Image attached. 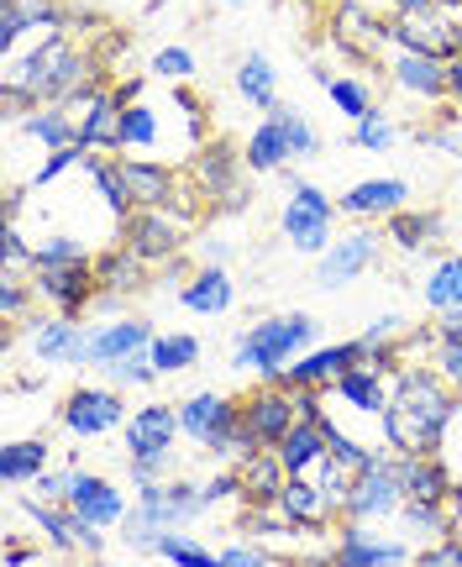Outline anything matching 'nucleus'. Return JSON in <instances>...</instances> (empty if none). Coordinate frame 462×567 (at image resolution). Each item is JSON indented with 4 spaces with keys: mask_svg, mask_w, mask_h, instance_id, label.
<instances>
[{
    "mask_svg": "<svg viewBox=\"0 0 462 567\" xmlns=\"http://www.w3.org/2000/svg\"><path fill=\"white\" fill-rule=\"evenodd\" d=\"M0 95H6V111H21V105L38 111V101H69L84 111L101 90H90V59H80L63 38H48L38 53H27L11 69V80H6Z\"/></svg>",
    "mask_w": 462,
    "mask_h": 567,
    "instance_id": "nucleus-1",
    "label": "nucleus"
},
{
    "mask_svg": "<svg viewBox=\"0 0 462 567\" xmlns=\"http://www.w3.org/2000/svg\"><path fill=\"white\" fill-rule=\"evenodd\" d=\"M452 394H446L431 373H400V384L389 394V410H383V431L400 452H415V457H431L442 446V431L452 421Z\"/></svg>",
    "mask_w": 462,
    "mask_h": 567,
    "instance_id": "nucleus-2",
    "label": "nucleus"
},
{
    "mask_svg": "<svg viewBox=\"0 0 462 567\" xmlns=\"http://www.w3.org/2000/svg\"><path fill=\"white\" fill-rule=\"evenodd\" d=\"M216 505L211 499V488H189V484H142V499L137 509L121 520V536L132 542V547H147L158 551L163 530H174L179 520H195L205 509Z\"/></svg>",
    "mask_w": 462,
    "mask_h": 567,
    "instance_id": "nucleus-3",
    "label": "nucleus"
},
{
    "mask_svg": "<svg viewBox=\"0 0 462 567\" xmlns=\"http://www.w3.org/2000/svg\"><path fill=\"white\" fill-rule=\"evenodd\" d=\"M316 331L321 326L310 321V316H274V321L253 326V331H242L237 347H232V368H253V373H274L279 379L284 363L300 352V347L316 342Z\"/></svg>",
    "mask_w": 462,
    "mask_h": 567,
    "instance_id": "nucleus-4",
    "label": "nucleus"
},
{
    "mask_svg": "<svg viewBox=\"0 0 462 567\" xmlns=\"http://www.w3.org/2000/svg\"><path fill=\"white\" fill-rule=\"evenodd\" d=\"M174 431H179V410L168 405H142L126 421V452L137 484H158V473L174 463Z\"/></svg>",
    "mask_w": 462,
    "mask_h": 567,
    "instance_id": "nucleus-5",
    "label": "nucleus"
},
{
    "mask_svg": "<svg viewBox=\"0 0 462 567\" xmlns=\"http://www.w3.org/2000/svg\"><path fill=\"white\" fill-rule=\"evenodd\" d=\"M289 189H295V200L284 210V237L300 252H331V216H337V205L305 179H289Z\"/></svg>",
    "mask_w": 462,
    "mask_h": 567,
    "instance_id": "nucleus-6",
    "label": "nucleus"
},
{
    "mask_svg": "<svg viewBox=\"0 0 462 567\" xmlns=\"http://www.w3.org/2000/svg\"><path fill=\"white\" fill-rule=\"evenodd\" d=\"M368 358H373L368 342L326 347V352H310V358H300L295 368H284L279 384L284 389H326V384H337L342 373H352V368H368Z\"/></svg>",
    "mask_w": 462,
    "mask_h": 567,
    "instance_id": "nucleus-7",
    "label": "nucleus"
},
{
    "mask_svg": "<svg viewBox=\"0 0 462 567\" xmlns=\"http://www.w3.org/2000/svg\"><path fill=\"white\" fill-rule=\"evenodd\" d=\"M400 505H404V484L394 473V463H373L368 473L352 478V494H347L342 509L352 520H379V515H394Z\"/></svg>",
    "mask_w": 462,
    "mask_h": 567,
    "instance_id": "nucleus-8",
    "label": "nucleus"
},
{
    "mask_svg": "<svg viewBox=\"0 0 462 567\" xmlns=\"http://www.w3.org/2000/svg\"><path fill=\"white\" fill-rule=\"evenodd\" d=\"M242 415H247V425H253V436H258L263 446H279L289 431H295V421H300V405H295V389H263V394H253L247 405H242Z\"/></svg>",
    "mask_w": 462,
    "mask_h": 567,
    "instance_id": "nucleus-9",
    "label": "nucleus"
},
{
    "mask_svg": "<svg viewBox=\"0 0 462 567\" xmlns=\"http://www.w3.org/2000/svg\"><path fill=\"white\" fill-rule=\"evenodd\" d=\"M32 289L42 300H53L63 316H80L95 300V264H69V268H32Z\"/></svg>",
    "mask_w": 462,
    "mask_h": 567,
    "instance_id": "nucleus-10",
    "label": "nucleus"
},
{
    "mask_svg": "<svg viewBox=\"0 0 462 567\" xmlns=\"http://www.w3.org/2000/svg\"><path fill=\"white\" fill-rule=\"evenodd\" d=\"M69 509L80 520H90V526H121L132 515V505L121 499L116 488L95 478V473H80V467H74V484H69Z\"/></svg>",
    "mask_w": 462,
    "mask_h": 567,
    "instance_id": "nucleus-11",
    "label": "nucleus"
},
{
    "mask_svg": "<svg viewBox=\"0 0 462 567\" xmlns=\"http://www.w3.org/2000/svg\"><path fill=\"white\" fill-rule=\"evenodd\" d=\"M394 38H400V48H410V53H446V48H458V27L442 17V6H425V11H404L394 27H389Z\"/></svg>",
    "mask_w": 462,
    "mask_h": 567,
    "instance_id": "nucleus-12",
    "label": "nucleus"
},
{
    "mask_svg": "<svg viewBox=\"0 0 462 567\" xmlns=\"http://www.w3.org/2000/svg\"><path fill=\"white\" fill-rule=\"evenodd\" d=\"M121 394L111 389H74L69 394V405H63V425L74 431V436H101L111 425H121Z\"/></svg>",
    "mask_w": 462,
    "mask_h": 567,
    "instance_id": "nucleus-13",
    "label": "nucleus"
},
{
    "mask_svg": "<svg viewBox=\"0 0 462 567\" xmlns=\"http://www.w3.org/2000/svg\"><path fill=\"white\" fill-rule=\"evenodd\" d=\"M90 347H95V331H84V326H74L69 316H59V321H38V331H32V352L38 358H48V363H90Z\"/></svg>",
    "mask_w": 462,
    "mask_h": 567,
    "instance_id": "nucleus-14",
    "label": "nucleus"
},
{
    "mask_svg": "<svg viewBox=\"0 0 462 567\" xmlns=\"http://www.w3.org/2000/svg\"><path fill=\"white\" fill-rule=\"evenodd\" d=\"M373 252H379V237H373V231H352V237H342V243H331V252H326L321 268H316V284L337 289V284L358 279L362 268L373 264Z\"/></svg>",
    "mask_w": 462,
    "mask_h": 567,
    "instance_id": "nucleus-15",
    "label": "nucleus"
},
{
    "mask_svg": "<svg viewBox=\"0 0 462 567\" xmlns=\"http://www.w3.org/2000/svg\"><path fill=\"white\" fill-rule=\"evenodd\" d=\"M116 163H121V179L132 189L137 210H163V205H174V174H168L163 163H137V158H116Z\"/></svg>",
    "mask_w": 462,
    "mask_h": 567,
    "instance_id": "nucleus-16",
    "label": "nucleus"
},
{
    "mask_svg": "<svg viewBox=\"0 0 462 567\" xmlns=\"http://www.w3.org/2000/svg\"><path fill=\"white\" fill-rule=\"evenodd\" d=\"M400 563H404V547L373 542L362 526H347L337 536V557H331V567H400Z\"/></svg>",
    "mask_w": 462,
    "mask_h": 567,
    "instance_id": "nucleus-17",
    "label": "nucleus"
},
{
    "mask_svg": "<svg viewBox=\"0 0 462 567\" xmlns=\"http://www.w3.org/2000/svg\"><path fill=\"white\" fill-rule=\"evenodd\" d=\"M126 247L137 252L142 264H153V258H168V252L179 247V226L163 221V210H137V216L126 221Z\"/></svg>",
    "mask_w": 462,
    "mask_h": 567,
    "instance_id": "nucleus-18",
    "label": "nucleus"
},
{
    "mask_svg": "<svg viewBox=\"0 0 462 567\" xmlns=\"http://www.w3.org/2000/svg\"><path fill=\"white\" fill-rule=\"evenodd\" d=\"M147 347H153V331H147L142 321H111V326L95 331L90 363L111 368V363H121V358H132V352H147Z\"/></svg>",
    "mask_w": 462,
    "mask_h": 567,
    "instance_id": "nucleus-19",
    "label": "nucleus"
},
{
    "mask_svg": "<svg viewBox=\"0 0 462 567\" xmlns=\"http://www.w3.org/2000/svg\"><path fill=\"white\" fill-rule=\"evenodd\" d=\"M274 452H279L284 473H289V478H300L305 467L326 457V431H321V425H310V421H295V431H289Z\"/></svg>",
    "mask_w": 462,
    "mask_h": 567,
    "instance_id": "nucleus-20",
    "label": "nucleus"
},
{
    "mask_svg": "<svg viewBox=\"0 0 462 567\" xmlns=\"http://www.w3.org/2000/svg\"><path fill=\"white\" fill-rule=\"evenodd\" d=\"M279 505H284V515H289L295 526H310V530H321L326 520H331V509H337L321 488L300 484V478H289V484L279 488Z\"/></svg>",
    "mask_w": 462,
    "mask_h": 567,
    "instance_id": "nucleus-21",
    "label": "nucleus"
},
{
    "mask_svg": "<svg viewBox=\"0 0 462 567\" xmlns=\"http://www.w3.org/2000/svg\"><path fill=\"white\" fill-rule=\"evenodd\" d=\"M27 27H63V11L53 0H6V11H0V42L11 48Z\"/></svg>",
    "mask_w": 462,
    "mask_h": 567,
    "instance_id": "nucleus-22",
    "label": "nucleus"
},
{
    "mask_svg": "<svg viewBox=\"0 0 462 567\" xmlns=\"http://www.w3.org/2000/svg\"><path fill=\"white\" fill-rule=\"evenodd\" d=\"M121 111L126 105L116 101V90L111 95H95V101L84 105V122H80V147H116V126H121Z\"/></svg>",
    "mask_w": 462,
    "mask_h": 567,
    "instance_id": "nucleus-23",
    "label": "nucleus"
},
{
    "mask_svg": "<svg viewBox=\"0 0 462 567\" xmlns=\"http://www.w3.org/2000/svg\"><path fill=\"white\" fill-rule=\"evenodd\" d=\"M404 200H410V189H404L400 179H368V184H358L342 205L352 216H400Z\"/></svg>",
    "mask_w": 462,
    "mask_h": 567,
    "instance_id": "nucleus-24",
    "label": "nucleus"
},
{
    "mask_svg": "<svg viewBox=\"0 0 462 567\" xmlns=\"http://www.w3.org/2000/svg\"><path fill=\"white\" fill-rule=\"evenodd\" d=\"M394 74H400V84L404 90H415V95H442L446 90V63L431 59V53H410V48H400Z\"/></svg>",
    "mask_w": 462,
    "mask_h": 567,
    "instance_id": "nucleus-25",
    "label": "nucleus"
},
{
    "mask_svg": "<svg viewBox=\"0 0 462 567\" xmlns=\"http://www.w3.org/2000/svg\"><path fill=\"white\" fill-rule=\"evenodd\" d=\"M404 484V499H446V473L431 457H415V452H404L400 463H394Z\"/></svg>",
    "mask_w": 462,
    "mask_h": 567,
    "instance_id": "nucleus-26",
    "label": "nucleus"
},
{
    "mask_svg": "<svg viewBox=\"0 0 462 567\" xmlns=\"http://www.w3.org/2000/svg\"><path fill=\"white\" fill-rule=\"evenodd\" d=\"M337 394H342L347 405L368 410V415H383V410H389V394H383V384H379V368H352V373H342V379H337Z\"/></svg>",
    "mask_w": 462,
    "mask_h": 567,
    "instance_id": "nucleus-27",
    "label": "nucleus"
},
{
    "mask_svg": "<svg viewBox=\"0 0 462 567\" xmlns=\"http://www.w3.org/2000/svg\"><path fill=\"white\" fill-rule=\"evenodd\" d=\"M27 137L48 142V147H74L80 142V122L69 116V111H59V105H48V111H27Z\"/></svg>",
    "mask_w": 462,
    "mask_h": 567,
    "instance_id": "nucleus-28",
    "label": "nucleus"
},
{
    "mask_svg": "<svg viewBox=\"0 0 462 567\" xmlns=\"http://www.w3.org/2000/svg\"><path fill=\"white\" fill-rule=\"evenodd\" d=\"M48 467V442H11L0 452V478L6 484H32Z\"/></svg>",
    "mask_w": 462,
    "mask_h": 567,
    "instance_id": "nucleus-29",
    "label": "nucleus"
},
{
    "mask_svg": "<svg viewBox=\"0 0 462 567\" xmlns=\"http://www.w3.org/2000/svg\"><path fill=\"white\" fill-rule=\"evenodd\" d=\"M279 488H284L279 452H258V457L242 463V494H253V499H279Z\"/></svg>",
    "mask_w": 462,
    "mask_h": 567,
    "instance_id": "nucleus-30",
    "label": "nucleus"
},
{
    "mask_svg": "<svg viewBox=\"0 0 462 567\" xmlns=\"http://www.w3.org/2000/svg\"><path fill=\"white\" fill-rule=\"evenodd\" d=\"M84 168L95 174V184H101V195H105V205L116 210L121 221H132L137 216V200H132V189H126V179H121V163H105V158H84Z\"/></svg>",
    "mask_w": 462,
    "mask_h": 567,
    "instance_id": "nucleus-31",
    "label": "nucleus"
},
{
    "mask_svg": "<svg viewBox=\"0 0 462 567\" xmlns=\"http://www.w3.org/2000/svg\"><path fill=\"white\" fill-rule=\"evenodd\" d=\"M184 305L189 310H205V316H216L232 305V279H226V268H205L201 279L184 289Z\"/></svg>",
    "mask_w": 462,
    "mask_h": 567,
    "instance_id": "nucleus-32",
    "label": "nucleus"
},
{
    "mask_svg": "<svg viewBox=\"0 0 462 567\" xmlns=\"http://www.w3.org/2000/svg\"><path fill=\"white\" fill-rule=\"evenodd\" d=\"M289 158H295V147H289V137L279 132V122H263L258 132H253V142H247V163L263 168V174L279 168V163H289Z\"/></svg>",
    "mask_w": 462,
    "mask_h": 567,
    "instance_id": "nucleus-33",
    "label": "nucleus"
},
{
    "mask_svg": "<svg viewBox=\"0 0 462 567\" xmlns=\"http://www.w3.org/2000/svg\"><path fill=\"white\" fill-rule=\"evenodd\" d=\"M95 284H105L111 295H116V289H137L142 284V258L132 252V247H126V252H101V258H95Z\"/></svg>",
    "mask_w": 462,
    "mask_h": 567,
    "instance_id": "nucleus-34",
    "label": "nucleus"
},
{
    "mask_svg": "<svg viewBox=\"0 0 462 567\" xmlns=\"http://www.w3.org/2000/svg\"><path fill=\"white\" fill-rule=\"evenodd\" d=\"M232 179H237V158H232L226 147H211V153L201 158V184H205V189H216V195H226V205L237 210L242 195H237V184H232Z\"/></svg>",
    "mask_w": 462,
    "mask_h": 567,
    "instance_id": "nucleus-35",
    "label": "nucleus"
},
{
    "mask_svg": "<svg viewBox=\"0 0 462 567\" xmlns=\"http://www.w3.org/2000/svg\"><path fill=\"white\" fill-rule=\"evenodd\" d=\"M237 90L247 95L253 105H263V111H274V63L263 59V53H247V63H242V74H237Z\"/></svg>",
    "mask_w": 462,
    "mask_h": 567,
    "instance_id": "nucleus-36",
    "label": "nucleus"
},
{
    "mask_svg": "<svg viewBox=\"0 0 462 567\" xmlns=\"http://www.w3.org/2000/svg\"><path fill=\"white\" fill-rule=\"evenodd\" d=\"M425 300L437 310H462V258H442L437 274L425 279Z\"/></svg>",
    "mask_w": 462,
    "mask_h": 567,
    "instance_id": "nucleus-37",
    "label": "nucleus"
},
{
    "mask_svg": "<svg viewBox=\"0 0 462 567\" xmlns=\"http://www.w3.org/2000/svg\"><path fill=\"white\" fill-rule=\"evenodd\" d=\"M153 142H158V116L147 105H126L116 126V153L121 147H153Z\"/></svg>",
    "mask_w": 462,
    "mask_h": 567,
    "instance_id": "nucleus-38",
    "label": "nucleus"
},
{
    "mask_svg": "<svg viewBox=\"0 0 462 567\" xmlns=\"http://www.w3.org/2000/svg\"><path fill=\"white\" fill-rule=\"evenodd\" d=\"M153 363H158V373L195 368L201 363V342H195V337H158V342H153Z\"/></svg>",
    "mask_w": 462,
    "mask_h": 567,
    "instance_id": "nucleus-39",
    "label": "nucleus"
},
{
    "mask_svg": "<svg viewBox=\"0 0 462 567\" xmlns=\"http://www.w3.org/2000/svg\"><path fill=\"white\" fill-rule=\"evenodd\" d=\"M268 122H279V132L289 137V147H295V158H310V153L321 147L316 132H310V122H305L295 105H274V111H268Z\"/></svg>",
    "mask_w": 462,
    "mask_h": 567,
    "instance_id": "nucleus-40",
    "label": "nucleus"
},
{
    "mask_svg": "<svg viewBox=\"0 0 462 567\" xmlns=\"http://www.w3.org/2000/svg\"><path fill=\"white\" fill-rule=\"evenodd\" d=\"M321 84H326V95L342 105L352 122H362V116H373V101H368V90H362L358 80H331V74H321Z\"/></svg>",
    "mask_w": 462,
    "mask_h": 567,
    "instance_id": "nucleus-41",
    "label": "nucleus"
},
{
    "mask_svg": "<svg viewBox=\"0 0 462 567\" xmlns=\"http://www.w3.org/2000/svg\"><path fill=\"white\" fill-rule=\"evenodd\" d=\"M158 557H168V563H179V567H222V557H216V551L195 547V542H184V536H174V530H163Z\"/></svg>",
    "mask_w": 462,
    "mask_h": 567,
    "instance_id": "nucleus-42",
    "label": "nucleus"
},
{
    "mask_svg": "<svg viewBox=\"0 0 462 567\" xmlns=\"http://www.w3.org/2000/svg\"><path fill=\"white\" fill-rule=\"evenodd\" d=\"M105 373H111V384H153V379H158V363H153V347H147V352H132V358H121V363H111L105 368Z\"/></svg>",
    "mask_w": 462,
    "mask_h": 567,
    "instance_id": "nucleus-43",
    "label": "nucleus"
},
{
    "mask_svg": "<svg viewBox=\"0 0 462 567\" xmlns=\"http://www.w3.org/2000/svg\"><path fill=\"white\" fill-rule=\"evenodd\" d=\"M442 231V216H394V237H400V247H410V252H421L431 237Z\"/></svg>",
    "mask_w": 462,
    "mask_h": 567,
    "instance_id": "nucleus-44",
    "label": "nucleus"
},
{
    "mask_svg": "<svg viewBox=\"0 0 462 567\" xmlns=\"http://www.w3.org/2000/svg\"><path fill=\"white\" fill-rule=\"evenodd\" d=\"M69 264H84L80 243H69V237H53V243L32 247V268H69Z\"/></svg>",
    "mask_w": 462,
    "mask_h": 567,
    "instance_id": "nucleus-45",
    "label": "nucleus"
},
{
    "mask_svg": "<svg viewBox=\"0 0 462 567\" xmlns=\"http://www.w3.org/2000/svg\"><path fill=\"white\" fill-rule=\"evenodd\" d=\"M84 158H90V147H80V142H74V147H53V153H48V163L32 174V189H38V184H48V179H59L63 168H74V163L84 168Z\"/></svg>",
    "mask_w": 462,
    "mask_h": 567,
    "instance_id": "nucleus-46",
    "label": "nucleus"
},
{
    "mask_svg": "<svg viewBox=\"0 0 462 567\" xmlns=\"http://www.w3.org/2000/svg\"><path fill=\"white\" fill-rule=\"evenodd\" d=\"M400 515L410 520L415 530H446V515H442V499H404Z\"/></svg>",
    "mask_w": 462,
    "mask_h": 567,
    "instance_id": "nucleus-47",
    "label": "nucleus"
},
{
    "mask_svg": "<svg viewBox=\"0 0 462 567\" xmlns=\"http://www.w3.org/2000/svg\"><path fill=\"white\" fill-rule=\"evenodd\" d=\"M342 38L352 42V48H373V42L383 38V27H379V21L362 17L358 6H347V11H342Z\"/></svg>",
    "mask_w": 462,
    "mask_h": 567,
    "instance_id": "nucleus-48",
    "label": "nucleus"
},
{
    "mask_svg": "<svg viewBox=\"0 0 462 567\" xmlns=\"http://www.w3.org/2000/svg\"><path fill=\"white\" fill-rule=\"evenodd\" d=\"M153 74H163V80H189V74H195V53H184V48H163L158 59H153Z\"/></svg>",
    "mask_w": 462,
    "mask_h": 567,
    "instance_id": "nucleus-49",
    "label": "nucleus"
},
{
    "mask_svg": "<svg viewBox=\"0 0 462 567\" xmlns=\"http://www.w3.org/2000/svg\"><path fill=\"white\" fill-rule=\"evenodd\" d=\"M352 142H358V147H373V153H379V147H389V142H394V126L379 122V116H362L358 132H352Z\"/></svg>",
    "mask_w": 462,
    "mask_h": 567,
    "instance_id": "nucleus-50",
    "label": "nucleus"
},
{
    "mask_svg": "<svg viewBox=\"0 0 462 567\" xmlns=\"http://www.w3.org/2000/svg\"><path fill=\"white\" fill-rule=\"evenodd\" d=\"M69 484H74V473H38V478H32V494H38V499H63V505H69Z\"/></svg>",
    "mask_w": 462,
    "mask_h": 567,
    "instance_id": "nucleus-51",
    "label": "nucleus"
},
{
    "mask_svg": "<svg viewBox=\"0 0 462 567\" xmlns=\"http://www.w3.org/2000/svg\"><path fill=\"white\" fill-rule=\"evenodd\" d=\"M0 252H6V274H11V268H21V264H32V247L21 243L17 221H6V247H0Z\"/></svg>",
    "mask_w": 462,
    "mask_h": 567,
    "instance_id": "nucleus-52",
    "label": "nucleus"
},
{
    "mask_svg": "<svg viewBox=\"0 0 462 567\" xmlns=\"http://www.w3.org/2000/svg\"><path fill=\"white\" fill-rule=\"evenodd\" d=\"M222 567H268V557H263L258 547L237 542V547H226V551H222Z\"/></svg>",
    "mask_w": 462,
    "mask_h": 567,
    "instance_id": "nucleus-53",
    "label": "nucleus"
},
{
    "mask_svg": "<svg viewBox=\"0 0 462 567\" xmlns=\"http://www.w3.org/2000/svg\"><path fill=\"white\" fill-rule=\"evenodd\" d=\"M415 567H462V551L452 547V536H446L442 547H437V551H425V557H421Z\"/></svg>",
    "mask_w": 462,
    "mask_h": 567,
    "instance_id": "nucleus-54",
    "label": "nucleus"
},
{
    "mask_svg": "<svg viewBox=\"0 0 462 567\" xmlns=\"http://www.w3.org/2000/svg\"><path fill=\"white\" fill-rule=\"evenodd\" d=\"M21 305H27V289H21V284L6 274V284H0V310H6V316H17Z\"/></svg>",
    "mask_w": 462,
    "mask_h": 567,
    "instance_id": "nucleus-55",
    "label": "nucleus"
},
{
    "mask_svg": "<svg viewBox=\"0 0 462 567\" xmlns=\"http://www.w3.org/2000/svg\"><path fill=\"white\" fill-rule=\"evenodd\" d=\"M394 331H400V316H379V321L368 326V342H389Z\"/></svg>",
    "mask_w": 462,
    "mask_h": 567,
    "instance_id": "nucleus-56",
    "label": "nucleus"
},
{
    "mask_svg": "<svg viewBox=\"0 0 462 567\" xmlns=\"http://www.w3.org/2000/svg\"><path fill=\"white\" fill-rule=\"evenodd\" d=\"M442 342H462V310H446V321H442Z\"/></svg>",
    "mask_w": 462,
    "mask_h": 567,
    "instance_id": "nucleus-57",
    "label": "nucleus"
},
{
    "mask_svg": "<svg viewBox=\"0 0 462 567\" xmlns=\"http://www.w3.org/2000/svg\"><path fill=\"white\" fill-rule=\"evenodd\" d=\"M446 90H452V101L462 105V59L446 63Z\"/></svg>",
    "mask_w": 462,
    "mask_h": 567,
    "instance_id": "nucleus-58",
    "label": "nucleus"
},
{
    "mask_svg": "<svg viewBox=\"0 0 462 567\" xmlns=\"http://www.w3.org/2000/svg\"><path fill=\"white\" fill-rule=\"evenodd\" d=\"M404 11H425V6H437V0H400Z\"/></svg>",
    "mask_w": 462,
    "mask_h": 567,
    "instance_id": "nucleus-59",
    "label": "nucleus"
},
{
    "mask_svg": "<svg viewBox=\"0 0 462 567\" xmlns=\"http://www.w3.org/2000/svg\"><path fill=\"white\" fill-rule=\"evenodd\" d=\"M226 6H242V0H226Z\"/></svg>",
    "mask_w": 462,
    "mask_h": 567,
    "instance_id": "nucleus-60",
    "label": "nucleus"
}]
</instances>
